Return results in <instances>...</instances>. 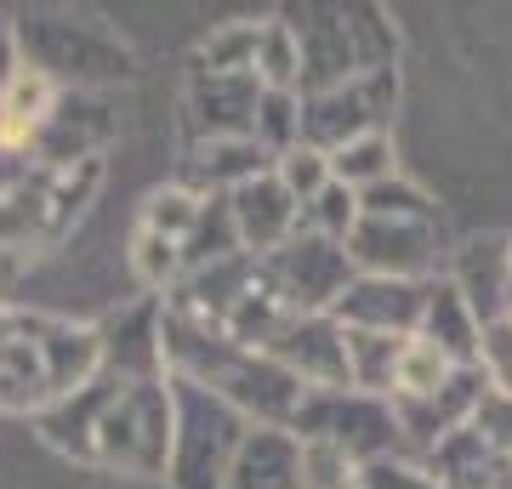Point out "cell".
<instances>
[{
  "instance_id": "277c9868",
  "label": "cell",
  "mask_w": 512,
  "mask_h": 489,
  "mask_svg": "<svg viewBox=\"0 0 512 489\" xmlns=\"http://www.w3.org/2000/svg\"><path fill=\"white\" fill-rule=\"evenodd\" d=\"M416 336L439 342L456 364H478V336H484V325H478V313L467 308V296L456 290V279L427 285V308H421V330H416Z\"/></svg>"
},
{
  "instance_id": "7a4b0ae2",
  "label": "cell",
  "mask_w": 512,
  "mask_h": 489,
  "mask_svg": "<svg viewBox=\"0 0 512 489\" xmlns=\"http://www.w3.org/2000/svg\"><path fill=\"white\" fill-rule=\"evenodd\" d=\"M421 308H427V285L353 273V285L342 290V302L330 308V319L342 330H370V336H399V342H410L421 330Z\"/></svg>"
},
{
  "instance_id": "52a82bcc",
  "label": "cell",
  "mask_w": 512,
  "mask_h": 489,
  "mask_svg": "<svg viewBox=\"0 0 512 489\" xmlns=\"http://www.w3.org/2000/svg\"><path fill=\"white\" fill-rule=\"evenodd\" d=\"M399 177V165H393V143H387V131H365V137H353L330 154V182H342L353 194H370V188H382V182Z\"/></svg>"
},
{
  "instance_id": "8992f818",
  "label": "cell",
  "mask_w": 512,
  "mask_h": 489,
  "mask_svg": "<svg viewBox=\"0 0 512 489\" xmlns=\"http://www.w3.org/2000/svg\"><path fill=\"white\" fill-rule=\"evenodd\" d=\"M234 489H302V444L285 433H256L239 450Z\"/></svg>"
},
{
  "instance_id": "30bf717a",
  "label": "cell",
  "mask_w": 512,
  "mask_h": 489,
  "mask_svg": "<svg viewBox=\"0 0 512 489\" xmlns=\"http://www.w3.org/2000/svg\"><path fill=\"white\" fill-rule=\"evenodd\" d=\"M313 228H319V239H330V245H348V234L359 228V194L353 188H342V182H330L325 194L308 205Z\"/></svg>"
},
{
  "instance_id": "5bb4252c",
  "label": "cell",
  "mask_w": 512,
  "mask_h": 489,
  "mask_svg": "<svg viewBox=\"0 0 512 489\" xmlns=\"http://www.w3.org/2000/svg\"><path fill=\"white\" fill-rule=\"evenodd\" d=\"M501 279H507V296H512V239H507V251H501Z\"/></svg>"
},
{
  "instance_id": "ba28073f",
  "label": "cell",
  "mask_w": 512,
  "mask_h": 489,
  "mask_svg": "<svg viewBox=\"0 0 512 489\" xmlns=\"http://www.w3.org/2000/svg\"><path fill=\"white\" fill-rule=\"evenodd\" d=\"M274 177L285 182V194H291L296 205H313L330 188V154H319V148H308V143H296V148H285V154H279Z\"/></svg>"
},
{
  "instance_id": "7c38bea8",
  "label": "cell",
  "mask_w": 512,
  "mask_h": 489,
  "mask_svg": "<svg viewBox=\"0 0 512 489\" xmlns=\"http://www.w3.org/2000/svg\"><path fill=\"white\" fill-rule=\"evenodd\" d=\"M359 489H444V484L427 467H404V461L382 455V461H365L359 467Z\"/></svg>"
},
{
  "instance_id": "9c48e42d",
  "label": "cell",
  "mask_w": 512,
  "mask_h": 489,
  "mask_svg": "<svg viewBox=\"0 0 512 489\" xmlns=\"http://www.w3.org/2000/svg\"><path fill=\"white\" fill-rule=\"evenodd\" d=\"M46 97H52V86L40 80V74H18L12 80V91H6V120H0V137L6 143H18V137H29V131L46 120Z\"/></svg>"
},
{
  "instance_id": "8fae6325",
  "label": "cell",
  "mask_w": 512,
  "mask_h": 489,
  "mask_svg": "<svg viewBox=\"0 0 512 489\" xmlns=\"http://www.w3.org/2000/svg\"><path fill=\"white\" fill-rule=\"evenodd\" d=\"M200 217H205V205L194 200V194H154V205H148V234H160V239H171V245H183L194 228H200Z\"/></svg>"
},
{
  "instance_id": "3957f363",
  "label": "cell",
  "mask_w": 512,
  "mask_h": 489,
  "mask_svg": "<svg viewBox=\"0 0 512 489\" xmlns=\"http://www.w3.org/2000/svg\"><path fill=\"white\" fill-rule=\"evenodd\" d=\"M228 217H234L239 245H251V251H279L296 234V200L285 194V182L274 171H262L251 182H234Z\"/></svg>"
},
{
  "instance_id": "5b68a950",
  "label": "cell",
  "mask_w": 512,
  "mask_h": 489,
  "mask_svg": "<svg viewBox=\"0 0 512 489\" xmlns=\"http://www.w3.org/2000/svg\"><path fill=\"white\" fill-rule=\"evenodd\" d=\"M461 370H467V364H456L439 342L410 336V342L399 347V364H393V393H387V404H427V399H439Z\"/></svg>"
},
{
  "instance_id": "6da1fadb",
  "label": "cell",
  "mask_w": 512,
  "mask_h": 489,
  "mask_svg": "<svg viewBox=\"0 0 512 489\" xmlns=\"http://www.w3.org/2000/svg\"><path fill=\"white\" fill-rule=\"evenodd\" d=\"M433 245H439V222L433 217H365L348 234V262L370 279H410L433 268Z\"/></svg>"
},
{
  "instance_id": "4fadbf2b",
  "label": "cell",
  "mask_w": 512,
  "mask_h": 489,
  "mask_svg": "<svg viewBox=\"0 0 512 489\" xmlns=\"http://www.w3.org/2000/svg\"><path fill=\"white\" fill-rule=\"evenodd\" d=\"M131 262H137V273H143V285H165V279L177 273V262H183V245H171V239H160V234H148L143 228Z\"/></svg>"
}]
</instances>
